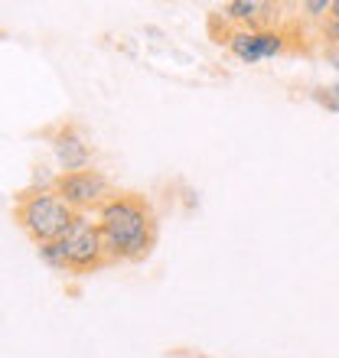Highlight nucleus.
Returning <instances> with one entry per match:
<instances>
[{
    "label": "nucleus",
    "mask_w": 339,
    "mask_h": 358,
    "mask_svg": "<svg viewBox=\"0 0 339 358\" xmlns=\"http://www.w3.org/2000/svg\"><path fill=\"white\" fill-rule=\"evenodd\" d=\"M313 101L323 104L330 114H339V85H330V88H317L313 92Z\"/></svg>",
    "instance_id": "9b49d317"
},
{
    "label": "nucleus",
    "mask_w": 339,
    "mask_h": 358,
    "mask_svg": "<svg viewBox=\"0 0 339 358\" xmlns=\"http://www.w3.org/2000/svg\"><path fill=\"white\" fill-rule=\"evenodd\" d=\"M277 7L274 3H261V0H232L226 7H219L222 23H232L228 29H261L271 27Z\"/></svg>",
    "instance_id": "0eeeda50"
},
{
    "label": "nucleus",
    "mask_w": 339,
    "mask_h": 358,
    "mask_svg": "<svg viewBox=\"0 0 339 358\" xmlns=\"http://www.w3.org/2000/svg\"><path fill=\"white\" fill-rule=\"evenodd\" d=\"M59 245L66 251L69 273H78V277H82V273H95V271H102V267L111 264L104 235H102V228H98V218L85 215V212L76 215L72 228L62 235Z\"/></svg>",
    "instance_id": "7ed1b4c3"
},
{
    "label": "nucleus",
    "mask_w": 339,
    "mask_h": 358,
    "mask_svg": "<svg viewBox=\"0 0 339 358\" xmlns=\"http://www.w3.org/2000/svg\"><path fill=\"white\" fill-rule=\"evenodd\" d=\"M98 228L108 245L111 264H134L153 251L157 241V215L153 206L137 192H114L98 212Z\"/></svg>",
    "instance_id": "f257e3e1"
},
{
    "label": "nucleus",
    "mask_w": 339,
    "mask_h": 358,
    "mask_svg": "<svg viewBox=\"0 0 339 358\" xmlns=\"http://www.w3.org/2000/svg\"><path fill=\"white\" fill-rule=\"evenodd\" d=\"M76 208L66 206V199L59 196L53 186H39L20 192L13 202V222L27 231L36 245L46 241H62L72 222H76Z\"/></svg>",
    "instance_id": "f03ea898"
},
{
    "label": "nucleus",
    "mask_w": 339,
    "mask_h": 358,
    "mask_svg": "<svg viewBox=\"0 0 339 358\" xmlns=\"http://www.w3.org/2000/svg\"><path fill=\"white\" fill-rule=\"evenodd\" d=\"M336 85H339V82H336Z\"/></svg>",
    "instance_id": "ddd939ff"
},
{
    "label": "nucleus",
    "mask_w": 339,
    "mask_h": 358,
    "mask_svg": "<svg viewBox=\"0 0 339 358\" xmlns=\"http://www.w3.org/2000/svg\"><path fill=\"white\" fill-rule=\"evenodd\" d=\"M53 189L66 199V206H72L76 212L92 215V208H98L114 196L111 179L104 176L102 170H78V173H56L53 179Z\"/></svg>",
    "instance_id": "20e7f679"
},
{
    "label": "nucleus",
    "mask_w": 339,
    "mask_h": 358,
    "mask_svg": "<svg viewBox=\"0 0 339 358\" xmlns=\"http://www.w3.org/2000/svg\"><path fill=\"white\" fill-rule=\"evenodd\" d=\"M36 255L43 261V267H49L53 273H69V261H66V251L59 241H46V245H36Z\"/></svg>",
    "instance_id": "1a4fd4ad"
},
{
    "label": "nucleus",
    "mask_w": 339,
    "mask_h": 358,
    "mask_svg": "<svg viewBox=\"0 0 339 358\" xmlns=\"http://www.w3.org/2000/svg\"><path fill=\"white\" fill-rule=\"evenodd\" d=\"M333 17H336V20H339V0H336V7H333Z\"/></svg>",
    "instance_id": "f8f14e48"
},
{
    "label": "nucleus",
    "mask_w": 339,
    "mask_h": 358,
    "mask_svg": "<svg viewBox=\"0 0 339 358\" xmlns=\"http://www.w3.org/2000/svg\"><path fill=\"white\" fill-rule=\"evenodd\" d=\"M333 7H336V0H303L300 10L307 20H317V23H326L333 17Z\"/></svg>",
    "instance_id": "9d476101"
},
{
    "label": "nucleus",
    "mask_w": 339,
    "mask_h": 358,
    "mask_svg": "<svg viewBox=\"0 0 339 358\" xmlns=\"http://www.w3.org/2000/svg\"><path fill=\"white\" fill-rule=\"evenodd\" d=\"M291 46V33L274 27H261V29H226V49L238 62H264V59H274L287 52Z\"/></svg>",
    "instance_id": "39448f33"
},
{
    "label": "nucleus",
    "mask_w": 339,
    "mask_h": 358,
    "mask_svg": "<svg viewBox=\"0 0 339 358\" xmlns=\"http://www.w3.org/2000/svg\"><path fill=\"white\" fill-rule=\"evenodd\" d=\"M49 147H53V157L59 163V173L92 170V147L76 124H59L56 131L49 134Z\"/></svg>",
    "instance_id": "423d86ee"
},
{
    "label": "nucleus",
    "mask_w": 339,
    "mask_h": 358,
    "mask_svg": "<svg viewBox=\"0 0 339 358\" xmlns=\"http://www.w3.org/2000/svg\"><path fill=\"white\" fill-rule=\"evenodd\" d=\"M320 39H323V56L333 69H339V20L330 17L326 23H320Z\"/></svg>",
    "instance_id": "6e6552de"
}]
</instances>
